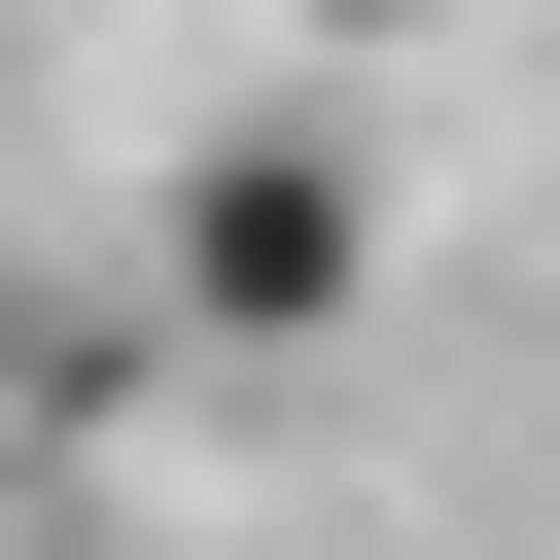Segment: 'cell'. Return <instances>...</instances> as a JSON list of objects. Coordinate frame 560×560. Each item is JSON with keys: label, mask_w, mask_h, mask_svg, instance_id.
<instances>
[{"label": "cell", "mask_w": 560, "mask_h": 560, "mask_svg": "<svg viewBox=\"0 0 560 560\" xmlns=\"http://www.w3.org/2000/svg\"><path fill=\"white\" fill-rule=\"evenodd\" d=\"M175 315H210V350H350V315H385V175H350V140H210V175H175Z\"/></svg>", "instance_id": "6da1fadb"}, {"label": "cell", "mask_w": 560, "mask_h": 560, "mask_svg": "<svg viewBox=\"0 0 560 560\" xmlns=\"http://www.w3.org/2000/svg\"><path fill=\"white\" fill-rule=\"evenodd\" d=\"M280 35H455V0H280Z\"/></svg>", "instance_id": "7a4b0ae2"}]
</instances>
